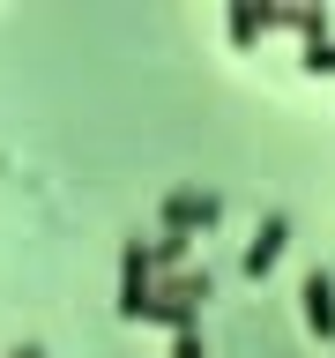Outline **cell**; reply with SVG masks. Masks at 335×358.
<instances>
[{
  "mask_svg": "<svg viewBox=\"0 0 335 358\" xmlns=\"http://www.w3.org/2000/svg\"><path fill=\"white\" fill-rule=\"evenodd\" d=\"M216 299V276L209 268H179V276H156L149 299H142V313L134 321H156V329H201V306Z\"/></svg>",
  "mask_w": 335,
  "mask_h": 358,
  "instance_id": "1",
  "label": "cell"
},
{
  "mask_svg": "<svg viewBox=\"0 0 335 358\" xmlns=\"http://www.w3.org/2000/svg\"><path fill=\"white\" fill-rule=\"evenodd\" d=\"M216 224H223V201L209 194V187H172V194H164V231L201 239V231H216Z\"/></svg>",
  "mask_w": 335,
  "mask_h": 358,
  "instance_id": "2",
  "label": "cell"
},
{
  "mask_svg": "<svg viewBox=\"0 0 335 358\" xmlns=\"http://www.w3.org/2000/svg\"><path fill=\"white\" fill-rule=\"evenodd\" d=\"M149 254H142V239H127L119 246V321H134L142 313V299H149Z\"/></svg>",
  "mask_w": 335,
  "mask_h": 358,
  "instance_id": "3",
  "label": "cell"
},
{
  "mask_svg": "<svg viewBox=\"0 0 335 358\" xmlns=\"http://www.w3.org/2000/svg\"><path fill=\"white\" fill-rule=\"evenodd\" d=\"M283 246H290V217H283V209H276V217H261V231H253V246H246V276H253V284H261V276H268V268H276V262H283Z\"/></svg>",
  "mask_w": 335,
  "mask_h": 358,
  "instance_id": "4",
  "label": "cell"
},
{
  "mask_svg": "<svg viewBox=\"0 0 335 358\" xmlns=\"http://www.w3.org/2000/svg\"><path fill=\"white\" fill-rule=\"evenodd\" d=\"M298 306H306V329L320 336V343H335V276L328 268H313L306 284H298Z\"/></svg>",
  "mask_w": 335,
  "mask_h": 358,
  "instance_id": "5",
  "label": "cell"
},
{
  "mask_svg": "<svg viewBox=\"0 0 335 358\" xmlns=\"http://www.w3.org/2000/svg\"><path fill=\"white\" fill-rule=\"evenodd\" d=\"M268 30H276V8H231V38H239V45L268 38Z\"/></svg>",
  "mask_w": 335,
  "mask_h": 358,
  "instance_id": "6",
  "label": "cell"
},
{
  "mask_svg": "<svg viewBox=\"0 0 335 358\" xmlns=\"http://www.w3.org/2000/svg\"><path fill=\"white\" fill-rule=\"evenodd\" d=\"M172 358H209V343H201V329H179V336H172Z\"/></svg>",
  "mask_w": 335,
  "mask_h": 358,
  "instance_id": "7",
  "label": "cell"
},
{
  "mask_svg": "<svg viewBox=\"0 0 335 358\" xmlns=\"http://www.w3.org/2000/svg\"><path fill=\"white\" fill-rule=\"evenodd\" d=\"M306 67L313 75H335V45H306Z\"/></svg>",
  "mask_w": 335,
  "mask_h": 358,
  "instance_id": "8",
  "label": "cell"
},
{
  "mask_svg": "<svg viewBox=\"0 0 335 358\" xmlns=\"http://www.w3.org/2000/svg\"><path fill=\"white\" fill-rule=\"evenodd\" d=\"M8 358H45V343H15V351H8Z\"/></svg>",
  "mask_w": 335,
  "mask_h": 358,
  "instance_id": "9",
  "label": "cell"
}]
</instances>
